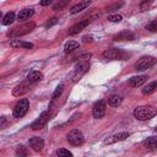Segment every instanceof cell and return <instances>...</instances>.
Returning a JSON list of instances; mask_svg holds the SVG:
<instances>
[{
    "label": "cell",
    "instance_id": "e575fe53",
    "mask_svg": "<svg viewBox=\"0 0 157 157\" xmlns=\"http://www.w3.org/2000/svg\"><path fill=\"white\" fill-rule=\"evenodd\" d=\"M52 2H53V0H40V5L42 6H48Z\"/></svg>",
    "mask_w": 157,
    "mask_h": 157
},
{
    "label": "cell",
    "instance_id": "1f68e13d",
    "mask_svg": "<svg viewBox=\"0 0 157 157\" xmlns=\"http://www.w3.org/2000/svg\"><path fill=\"white\" fill-rule=\"evenodd\" d=\"M90 58H91V53H85V54L77 56V60H78V61H88Z\"/></svg>",
    "mask_w": 157,
    "mask_h": 157
},
{
    "label": "cell",
    "instance_id": "52a82bcc",
    "mask_svg": "<svg viewBox=\"0 0 157 157\" xmlns=\"http://www.w3.org/2000/svg\"><path fill=\"white\" fill-rule=\"evenodd\" d=\"M66 140H67V142H69L70 145H72V146H81V145H83V142H85L83 134H82L80 130H77V129L71 130V131L67 134Z\"/></svg>",
    "mask_w": 157,
    "mask_h": 157
},
{
    "label": "cell",
    "instance_id": "4316f807",
    "mask_svg": "<svg viewBox=\"0 0 157 157\" xmlns=\"http://www.w3.org/2000/svg\"><path fill=\"white\" fill-rule=\"evenodd\" d=\"M56 155H58L59 157H71V156H72V153H71L69 150H66V148H59V150L56 151Z\"/></svg>",
    "mask_w": 157,
    "mask_h": 157
},
{
    "label": "cell",
    "instance_id": "277c9868",
    "mask_svg": "<svg viewBox=\"0 0 157 157\" xmlns=\"http://www.w3.org/2000/svg\"><path fill=\"white\" fill-rule=\"evenodd\" d=\"M157 63V59L155 56H151V55H145V56H141L134 65L135 70L136 71H144V70H147L150 67H152L155 64Z\"/></svg>",
    "mask_w": 157,
    "mask_h": 157
},
{
    "label": "cell",
    "instance_id": "5bb4252c",
    "mask_svg": "<svg viewBox=\"0 0 157 157\" xmlns=\"http://www.w3.org/2000/svg\"><path fill=\"white\" fill-rule=\"evenodd\" d=\"M10 47L13 49H32L33 44L31 42L26 40H20V39H12L10 42Z\"/></svg>",
    "mask_w": 157,
    "mask_h": 157
},
{
    "label": "cell",
    "instance_id": "83f0119b",
    "mask_svg": "<svg viewBox=\"0 0 157 157\" xmlns=\"http://www.w3.org/2000/svg\"><path fill=\"white\" fill-rule=\"evenodd\" d=\"M152 1H153V0H142V1L140 2V10H141V11L148 10L150 6H151V4H152Z\"/></svg>",
    "mask_w": 157,
    "mask_h": 157
},
{
    "label": "cell",
    "instance_id": "5b68a950",
    "mask_svg": "<svg viewBox=\"0 0 157 157\" xmlns=\"http://www.w3.org/2000/svg\"><path fill=\"white\" fill-rule=\"evenodd\" d=\"M90 69V64L88 61H78L77 65L75 66L74 71H72V75H71V80L72 82H77L81 80V77L88 71Z\"/></svg>",
    "mask_w": 157,
    "mask_h": 157
},
{
    "label": "cell",
    "instance_id": "4fadbf2b",
    "mask_svg": "<svg viewBox=\"0 0 157 157\" xmlns=\"http://www.w3.org/2000/svg\"><path fill=\"white\" fill-rule=\"evenodd\" d=\"M29 83H32V82H29V81L27 80V82H22V83H20V85H17V86L12 90V94H13L15 97L23 96L25 93H27V92L29 91Z\"/></svg>",
    "mask_w": 157,
    "mask_h": 157
},
{
    "label": "cell",
    "instance_id": "4dcf8cb0",
    "mask_svg": "<svg viewBox=\"0 0 157 157\" xmlns=\"http://www.w3.org/2000/svg\"><path fill=\"white\" fill-rule=\"evenodd\" d=\"M107 20L110 21V22H120L123 20V17L120 15H109Z\"/></svg>",
    "mask_w": 157,
    "mask_h": 157
},
{
    "label": "cell",
    "instance_id": "603a6c76",
    "mask_svg": "<svg viewBox=\"0 0 157 157\" xmlns=\"http://www.w3.org/2000/svg\"><path fill=\"white\" fill-rule=\"evenodd\" d=\"M156 88H157V81H152V82L145 85L141 91H142L144 94H151V93H153L156 91Z\"/></svg>",
    "mask_w": 157,
    "mask_h": 157
},
{
    "label": "cell",
    "instance_id": "7a4b0ae2",
    "mask_svg": "<svg viewBox=\"0 0 157 157\" xmlns=\"http://www.w3.org/2000/svg\"><path fill=\"white\" fill-rule=\"evenodd\" d=\"M102 56L105 60H126L130 56V54L118 48H110V49L104 50Z\"/></svg>",
    "mask_w": 157,
    "mask_h": 157
},
{
    "label": "cell",
    "instance_id": "8d00e7d4",
    "mask_svg": "<svg viewBox=\"0 0 157 157\" xmlns=\"http://www.w3.org/2000/svg\"><path fill=\"white\" fill-rule=\"evenodd\" d=\"M155 131H156V132H157V126H156V128H155Z\"/></svg>",
    "mask_w": 157,
    "mask_h": 157
},
{
    "label": "cell",
    "instance_id": "ffe728a7",
    "mask_svg": "<svg viewBox=\"0 0 157 157\" xmlns=\"http://www.w3.org/2000/svg\"><path fill=\"white\" fill-rule=\"evenodd\" d=\"M33 13H34V10H33V9H23V10H21V11L18 12L17 20H18V21H26V20H28L29 17H32Z\"/></svg>",
    "mask_w": 157,
    "mask_h": 157
},
{
    "label": "cell",
    "instance_id": "30bf717a",
    "mask_svg": "<svg viewBox=\"0 0 157 157\" xmlns=\"http://www.w3.org/2000/svg\"><path fill=\"white\" fill-rule=\"evenodd\" d=\"M49 115H50V114H49V110L43 112V113L39 115V118L32 123L31 129H32V130H40V129L47 124V121L49 120Z\"/></svg>",
    "mask_w": 157,
    "mask_h": 157
},
{
    "label": "cell",
    "instance_id": "cb8c5ba5",
    "mask_svg": "<svg viewBox=\"0 0 157 157\" xmlns=\"http://www.w3.org/2000/svg\"><path fill=\"white\" fill-rule=\"evenodd\" d=\"M15 18H16V16H15V12H7L4 17H2V21H1V23L4 25V26H9V25H11L13 21H15Z\"/></svg>",
    "mask_w": 157,
    "mask_h": 157
},
{
    "label": "cell",
    "instance_id": "ba28073f",
    "mask_svg": "<svg viewBox=\"0 0 157 157\" xmlns=\"http://www.w3.org/2000/svg\"><path fill=\"white\" fill-rule=\"evenodd\" d=\"M105 110H107V105L104 101H98L93 104L92 108V115L96 119H102L105 115Z\"/></svg>",
    "mask_w": 157,
    "mask_h": 157
},
{
    "label": "cell",
    "instance_id": "7c38bea8",
    "mask_svg": "<svg viewBox=\"0 0 157 157\" xmlns=\"http://www.w3.org/2000/svg\"><path fill=\"white\" fill-rule=\"evenodd\" d=\"M129 135H130V134L126 132V131H121V132L114 134V135L107 137V139L104 140V144H105V145H112V144H115V142H118V141H123V140H125L126 137H129Z\"/></svg>",
    "mask_w": 157,
    "mask_h": 157
},
{
    "label": "cell",
    "instance_id": "9c48e42d",
    "mask_svg": "<svg viewBox=\"0 0 157 157\" xmlns=\"http://www.w3.org/2000/svg\"><path fill=\"white\" fill-rule=\"evenodd\" d=\"M91 21H92V17H90V18H85V20H82V21H80V22H77V23H75L74 26H71V27L69 28L67 34H69V36H75V34L80 33L83 28H86V27L91 23Z\"/></svg>",
    "mask_w": 157,
    "mask_h": 157
},
{
    "label": "cell",
    "instance_id": "ac0fdd59",
    "mask_svg": "<svg viewBox=\"0 0 157 157\" xmlns=\"http://www.w3.org/2000/svg\"><path fill=\"white\" fill-rule=\"evenodd\" d=\"M91 0H82V1H80L78 4H76L75 6H72L71 7V10H70V13L71 15H75V13H78V12H81L82 10H85V9H87L90 5H91Z\"/></svg>",
    "mask_w": 157,
    "mask_h": 157
},
{
    "label": "cell",
    "instance_id": "d6986e66",
    "mask_svg": "<svg viewBox=\"0 0 157 157\" xmlns=\"http://www.w3.org/2000/svg\"><path fill=\"white\" fill-rule=\"evenodd\" d=\"M27 80H28L29 82H32V83L38 82V81H42V80H43V74H42L40 71L32 70V71L28 72V75H27Z\"/></svg>",
    "mask_w": 157,
    "mask_h": 157
},
{
    "label": "cell",
    "instance_id": "f546056e",
    "mask_svg": "<svg viewBox=\"0 0 157 157\" xmlns=\"http://www.w3.org/2000/svg\"><path fill=\"white\" fill-rule=\"evenodd\" d=\"M63 90H64V85L63 83H60L58 87H56V90H55V92L53 93V99H55V98H58L61 93H63Z\"/></svg>",
    "mask_w": 157,
    "mask_h": 157
},
{
    "label": "cell",
    "instance_id": "8992f818",
    "mask_svg": "<svg viewBox=\"0 0 157 157\" xmlns=\"http://www.w3.org/2000/svg\"><path fill=\"white\" fill-rule=\"evenodd\" d=\"M28 108H29V101L27 98H22L13 107L12 114H13L15 118H22L28 112Z\"/></svg>",
    "mask_w": 157,
    "mask_h": 157
},
{
    "label": "cell",
    "instance_id": "f1b7e54d",
    "mask_svg": "<svg viewBox=\"0 0 157 157\" xmlns=\"http://www.w3.org/2000/svg\"><path fill=\"white\" fill-rule=\"evenodd\" d=\"M66 5H67V0H61V1H59L58 4H55V5L53 6V9L56 10V11H59V10H63Z\"/></svg>",
    "mask_w": 157,
    "mask_h": 157
},
{
    "label": "cell",
    "instance_id": "e0dca14e",
    "mask_svg": "<svg viewBox=\"0 0 157 157\" xmlns=\"http://www.w3.org/2000/svg\"><path fill=\"white\" fill-rule=\"evenodd\" d=\"M142 147L147 151H155L157 150V136H150L142 141Z\"/></svg>",
    "mask_w": 157,
    "mask_h": 157
},
{
    "label": "cell",
    "instance_id": "7402d4cb",
    "mask_svg": "<svg viewBox=\"0 0 157 157\" xmlns=\"http://www.w3.org/2000/svg\"><path fill=\"white\" fill-rule=\"evenodd\" d=\"M78 47H80V43H78V42H76V40H69V42H66L65 45H64V52H65V53H71V52H74L75 49H77Z\"/></svg>",
    "mask_w": 157,
    "mask_h": 157
},
{
    "label": "cell",
    "instance_id": "3957f363",
    "mask_svg": "<svg viewBox=\"0 0 157 157\" xmlns=\"http://www.w3.org/2000/svg\"><path fill=\"white\" fill-rule=\"evenodd\" d=\"M36 27V23L34 22H27V23H22L20 26H16L15 28H12L11 31H9L7 36L9 37H20V36H23V34H27L29 33L33 28Z\"/></svg>",
    "mask_w": 157,
    "mask_h": 157
},
{
    "label": "cell",
    "instance_id": "d4e9b609",
    "mask_svg": "<svg viewBox=\"0 0 157 157\" xmlns=\"http://www.w3.org/2000/svg\"><path fill=\"white\" fill-rule=\"evenodd\" d=\"M145 28L148 31V32H152V33H156L157 32V20H152L151 22H148Z\"/></svg>",
    "mask_w": 157,
    "mask_h": 157
},
{
    "label": "cell",
    "instance_id": "d590c367",
    "mask_svg": "<svg viewBox=\"0 0 157 157\" xmlns=\"http://www.w3.org/2000/svg\"><path fill=\"white\" fill-rule=\"evenodd\" d=\"M6 123H7V121H6V118H5V117H1V124H0V128L4 129V128L6 126Z\"/></svg>",
    "mask_w": 157,
    "mask_h": 157
},
{
    "label": "cell",
    "instance_id": "2e32d148",
    "mask_svg": "<svg viewBox=\"0 0 157 157\" xmlns=\"http://www.w3.org/2000/svg\"><path fill=\"white\" fill-rule=\"evenodd\" d=\"M146 81H147V76H145V75H140V76H134V77L129 78L128 85H129L130 87L136 88V87L142 86V85H144Z\"/></svg>",
    "mask_w": 157,
    "mask_h": 157
},
{
    "label": "cell",
    "instance_id": "484cf974",
    "mask_svg": "<svg viewBox=\"0 0 157 157\" xmlns=\"http://www.w3.org/2000/svg\"><path fill=\"white\" fill-rule=\"evenodd\" d=\"M124 5V1H120V2H115V4H113V5H110V6H108L107 7V12H112V11H115V10H119L121 6Z\"/></svg>",
    "mask_w": 157,
    "mask_h": 157
},
{
    "label": "cell",
    "instance_id": "836d02e7",
    "mask_svg": "<svg viewBox=\"0 0 157 157\" xmlns=\"http://www.w3.org/2000/svg\"><path fill=\"white\" fill-rule=\"evenodd\" d=\"M17 155H27V152L23 150V146H18V150H17Z\"/></svg>",
    "mask_w": 157,
    "mask_h": 157
},
{
    "label": "cell",
    "instance_id": "6da1fadb",
    "mask_svg": "<svg viewBox=\"0 0 157 157\" xmlns=\"http://www.w3.org/2000/svg\"><path fill=\"white\" fill-rule=\"evenodd\" d=\"M156 115H157V109L152 105H140L134 109V117L141 121L150 120Z\"/></svg>",
    "mask_w": 157,
    "mask_h": 157
},
{
    "label": "cell",
    "instance_id": "d6a6232c",
    "mask_svg": "<svg viewBox=\"0 0 157 157\" xmlns=\"http://www.w3.org/2000/svg\"><path fill=\"white\" fill-rule=\"evenodd\" d=\"M56 22H58V18H56V17H52V18L45 23V27H52V26H54Z\"/></svg>",
    "mask_w": 157,
    "mask_h": 157
},
{
    "label": "cell",
    "instance_id": "9a60e30c",
    "mask_svg": "<svg viewBox=\"0 0 157 157\" xmlns=\"http://www.w3.org/2000/svg\"><path fill=\"white\" fill-rule=\"evenodd\" d=\"M28 144H29V146L32 147V150L36 151V152H40V151L43 150V147H44V141H43V139H40V137H38V136L31 137L29 141H28Z\"/></svg>",
    "mask_w": 157,
    "mask_h": 157
},
{
    "label": "cell",
    "instance_id": "44dd1931",
    "mask_svg": "<svg viewBox=\"0 0 157 157\" xmlns=\"http://www.w3.org/2000/svg\"><path fill=\"white\" fill-rule=\"evenodd\" d=\"M123 102V96L120 94H112L109 98H108V104L110 107H119Z\"/></svg>",
    "mask_w": 157,
    "mask_h": 157
},
{
    "label": "cell",
    "instance_id": "8fae6325",
    "mask_svg": "<svg viewBox=\"0 0 157 157\" xmlns=\"http://www.w3.org/2000/svg\"><path fill=\"white\" fill-rule=\"evenodd\" d=\"M135 38H136V36H135L134 32L125 29V31H121V32L117 33L113 37V40H115V42H123V40H134Z\"/></svg>",
    "mask_w": 157,
    "mask_h": 157
}]
</instances>
